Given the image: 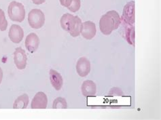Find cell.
Masks as SVG:
<instances>
[{"label":"cell","mask_w":161,"mask_h":120,"mask_svg":"<svg viewBox=\"0 0 161 120\" xmlns=\"http://www.w3.org/2000/svg\"><path fill=\"white\" fill-rule=\"evenodd\" d=\"M120 23V15L116 11L111 10L101 16L99 21V29L103 35H109L119 27Z\"/></svg>","instance_id":"6da1fadb"},{"label":"cell","mask_w":161,"mask_h":120,"mask_svg":"<svg viewBox=\"0 0 161 120\" xmlns=\"http://www.w3.org/2000/svg\"><path fill=\"white\" fill-rule=\"evenodd\" d=\"M8 14L11 20L14 22L22 23L25 17V10L21 3L13 1L8 6Z\"/></svg>","instance_id":"7a4b0ae2"},{"label":"cell","mask_w":161,"mask_h":120,"mask_svg":"<svg viewBox=\"0 0 161 120\" xmlns=\"http://www.w3.org/2000/svg\"><path fill=\"white\" fill-rule=\"evenodd\" d=\"M28 23L33 29H38L44 26L45 15L40 9H33L28 14Z\"/></svg>","instance_id":"3957f363"},{"label":"cell","mask_w":161,"mask_h":120,"mask_svg":"<svg viewBox=\"0 0 161 120\" xmlns=\"http://www.w3.org/2000/svg\"><path fill=\"white\" fill-rule=\"evenodd\" d=\"M27 57L25 51L20 47L16 48L14 52V63L18 69L23 70L26 68Z\"/></svg>","instance_id":"277c9868"},{"label":"cell","mask_w":161,"mask_h":120,"mask_svg":"<svg viewBox=\"0 0 161 120\" xmlns=\"http://www.w3.org/2000/svg\"><path fill=\"white\" fill-rule=\"evenodd\" d=\"M96 33V25L92 21H86L82 23L80 34H82L84 39L87 40H92L95 36Z\"/></svg>","instance_id":"5b68a950"},{"label":"cell","mask_w":161,"mask_h":120,"mask_svg":"<svg viewBox=\"0 0 161 120\" xmlns=\"http://www.w3.org/2000/svg\"><path fill=\"white\" fill-rule=\"evenodd\" d=\"M76 71L78 74L82 78L87 76L91 71V63L89 60L86 57L80 58L76 63Z\"/></svg>","instance_id":"8992f818"},{"label":"cell","mask_w":161,"mask_h":120,"mask_svg":"<svg viewBox=\"0 0 161 120\" xmlns=\"http://www.w3.org/2000/svg\"><path fill=\"white\" fill-rule=\"evenodd\" d=\"M10 40L14 44H19L24 37V31L20 26L17 25H12L8 32Z\"/></svg>","instance_id":"52a82bcc"},{"label":"cell","mask_w":161,"mask_h":120,"mask_svg":"<svg viewBox=\"0 0 161 120\" xmlns=\"http://www.w3.org/2000/svg\"><path fill=\"white\" fill-rule=\"evenodd\" d=\"M48 105V98L43 92H37L31 101V107L33 109H44Z\"/></svg>","instance_id":"ba28073f"},{"label":"cell","mask_w":161,"mask_h":120,"mask_svg":"<svg viewBox=\"0 0 161 120\" xmlns=\"http://www.w3.org/2000/svg\"><path fill=\"white\" fill-rule=\"evenodd\" d=\"M125 23L133 25L135 22V2H129L124 8L123 16H122Z\"/></svg>","instance_id":"9c48e42d"},{"label":"cell","mask_w":161,"mask_h":120,"mask_svg":"<svg viewBox=\"0 0 161 120\" xmlns=\"http://www.w3.org/2000/svg\"><path fill=\"white\" fill-rule=\"evenodd\" d=\"M25 47L29 52L33 53L38 49L40 45V39L34 33H31L27 36L25 41Z\"/></svg>","instance_id":"30bf717a"},{"label":"cell","mask_w":161,"mask_h":120,"mask_svg":"<svg viewBox=\"0 0 161 120\" xmlns=\"http://www.w3.org/2000/svg\"><path fill=\"white\" fill-rule=\"evenodd\" d=\"M82 25L81 19L78 16H74V18L70 21L67 32H69L70 35L74 37L79 36L81 32Z\"/></svg>","instance_id":"8fae6325"},{"label":"cell","mask_w":161,"mask_h":120,"mask_svg":"<svg viewBox=\"0 0 161 120\" xmlns=\"http://www.w3.org/2000/svg\"><path fill=\"white\" fill-rule=\"evenodd\" d=\"M50 75V81L53 87L58 91L62 88L63 84V79L61 75L58 73L56 70L50 69L49 72Z\"/></svg>","instance_id":"7c38bea8"},{"label":"cell","mask_w":161,"mask_h":120,"mask_svg":"<svg viewBox=\"0 0 161 120\" xmlns=\"http://www.w3.org/2000/svg\"><path fill=\"white\" fill-rule=\"evenodd\" d=\"M81 90L84 96H94L97 92L96 84L91 80L84 81L82 85Z\"/></svg>","instance_id":"4fadbf2b"},{"label":"cell","mask_w":161,"mask_h":120,"mask_svg":"<svg viewBox=\"0 0 161 120\" xmlns=\"http://www.w3.org/2000/svg\"><path fill=\"white\" fill-rule=\"evenodd\" d=\"M29 102V98L27 94H23L15 100L13 105V109H26Z\"/></svg>","instance_id":"5bb4252c"},{"label":"cell","mask_w":161,"mask_h":120,"mask_svg":"<svg viewBox=\"0 0 161 120\" xmlns=\"http://www.w3.org/2000/svg\"><path fill=\"white\" fill-rule=\"evenodd\" d=\"M74 16L72 14L67 13L64 14L61 18L60 20V24H61V27L63 30H65V31H68V27H69V25L70 21L72 20V19L74 18Z\"/></svg>","instance_id":"9a60e30c"},{"label":"cell","mask_w":161,"mask_h":120,"mask_svg":"<svg viewBox=\"0 0 161 120\" xmlns=\"http://www.w3.org/2000/svg\"><path fill=\"white\" fill-rule=\"evenodd\" d=\"M53 109H67V103L64 98L58 97L53 102Z\"/></svg>","instance_id":"2e32d148"},{"label":"cell","mask_w":161,"mask_h":120,"mask_svg":"<svg viewBox=\"0 0 161 120\" xmlns=\"http://www.w3.org/2000/svg\"><path fill=\"white\" fill-rule=\"evenodd\" d=\"M8 27V21L6 19V16L4 12L0 9V31H6Z\"/></svg>","instance_id":"e0dca14e"},{"label":"cell","mask_w":161,"mask_h":120,"mask_svg":"<svg viewBox=\"0 0 161 120\" xmlns=\"http://www.w3.org/2000/svg\"><path fill=\"white\" fill-rule=\"evenodd\" d=\"M80 6H81L80 0H73L71 3L70 4V6L69 7H67V8H68V10L69 11L72 12H76L80 10Z\"/></svg>","instance_id":"ac0fdd59"},{"label":"cell","mask_w":161,"mask_h":120,"mask_svg":"<svg viewBox=\"0 0 161 120\" xmlns=\"http://www.w3.org/2000/svg\"><path fill=\"white\" fill-rule=\"evenodd\" d=\"M59 1H60V3L63 6L67 8L70 6L73 0H59Z\"/></svg>","instance_id":"d6986e66"},{"label":"cell","mask_w":161,"mask_h":120,"mask_svg":"<svg viewBox=\"0 0 161 120\" xmlns=\"http://www.w3.org/2000/svg\"><path fill=\"white\" fill-rule=\"evenodd\" d=\"M32 2L36 5H41L46 2V0H32Z\"/></svg>","instance_id":"ffe728a7"},{"label":"cell","mask_w":161,"mask_h":120,"mask_svg":"<svg viewBox=\"0 0 161 120\" xmlns=\"http://www.w3.org/2000/svg\"><path fill=\"white\" fill-rule=\"evenodd\" d=\"M2 79H3V71H2V68L0 67V84H2Z\"/></svg>","instance_id":"44dd1931"}]
</instances>
